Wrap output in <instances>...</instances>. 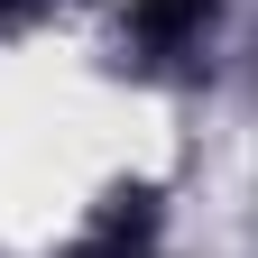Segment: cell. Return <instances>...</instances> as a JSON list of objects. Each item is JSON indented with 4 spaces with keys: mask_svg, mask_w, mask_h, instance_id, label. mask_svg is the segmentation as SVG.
<instances>
[{
    "mask_svg": "<svg viewBox=\"0 0 258 258\" xmlns=\"http://www.w3.org/2000/svg\"><path fill=\"white\" fill-rule=\"evenodd\" d=\"M148 240H157V203L148 194H111V212L83 231L74 258H148Z\"/></svg>",
    "mask_w": 258,
    "mask_h": 258,
    "instance_id": "cell-1",
    "label": "cell"
}]
</instances>
